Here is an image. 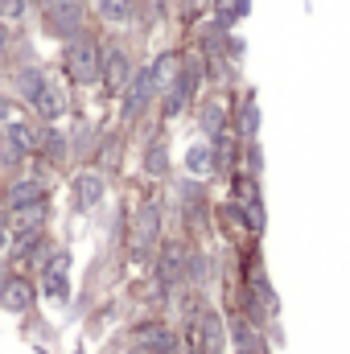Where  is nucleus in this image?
Segmentation results:
<instances>
[{"label":"nucleus","mask_w":350,"mask_h":354,"mask_svg":"<svg viewBox=\"0 0 350 354\" xmlns=\"http://www.w3.org/2000/svg\"><path fill=\"white\" fill-rule=\"evenodd\" d=\"M145 169H149L153 177H165V169H169L165 145H149V153H145Z\"/></svg>","instance_id":"nucleus-20"},{"label":"nucleus","mask_w":350,"mask_h":354,"mask_svg":"<svg viewBox=\"0 0 350 354\" xmlns=\"http://www.w3.org/2000/svg\"><path fill=\"white\" fill-rule=\"evenodd\" d=\"M21 120V107L12 99H0V124H17Z\"/></svg>","instance_id":"nucleus-25"},{"label":"nucleus","mask_w":350,"mask_h":354,"mask_svg":"<svg viewBox=\"0 0 350 354\" xmlns=\"http://www.w3.org/2000/svg\"><path fill=\"white\" fill-rule=\"evenodd\" d=\"M256 128H260V111H256V99H248L243 111H239V132H243L248 140H256Z\"/></svg>","instance_id":"nucleus-22"},{"label":"nucleus","mask_w":350,"mask_h":354,"mask_svg":"<svg viewBox=\"0 0 350 354\" xmlns=\"http://www.w3.org/2000/svg\"><path fill=\"white\" fill-rule=\"evenodd\" d=\"M99 198H103V177L95 174V169H83V174L75 177V206L91 210Z\"/></svg>","instance_id":"nucleus-8"},{"label":"nucleus","mask_w":350,"mask_h":354,"mask_svg":"<svg viewBox=\"0 0 350 354\" xmlns=\"http://www.w3.org/2000/svg\"><path fill=\"white\" fill-rule=\"evenodd\" d=\"M37 149H42L46 157H54V161H62V157H66V136L50 128L46 136H37Z\"/></svg>","instance_id":"nucleus-17"},{"label":"nucleus","mask_w":350,"mask_h":354,"mask_svg":"<svg viewBox=\"0 0 350 354\" xmlns=\"http://www.w3.org/2000/svg\"><path fill=\"white\" fill-rule=\"evenodd\" d=\"M8 248H12V218L0 210V256H8Z\"/></svg>","instance_id":"nucleus-24"},{"label":"nucleus","mask_w":350,"mask_h":354,"mask_svg":"<svg viewBox=\"0 0 350 354\" xmlns=\"http://www.w3.org/2000/svg\"><path fill=\"white\" fill-rule=\"evenodd\" d=\"M99 79H103V87L111 91V95H120V91L128 87V79H132L128 58H124L120 50H107V54L99 58Z\"/></svg>","instance_id":"nucleus-5"},{"label":"nucleus","mask_w":350,"mask_h":354,"mask_svg":"<svg viewBox=\"0 0 350 354\" xmlns=\"http://www.w3.org/2000/svg\"><path fill=\"white\" fill-rule=\"evenodd\" d=\"M185 165H190V174H210L214 169V149L210 145H194L185 153Z\"/></svg>","instance_id":"nucleus-15"},{"label":"nucleus","mask_w":350,"mask_h":354,"mask_svg":"<svg viewBox=\"0 0 350 354\" xmlns=\"http://www.w3.org/2000/svg\"><path fill=\"white\" fill-rule=\"evenodd\" d=\"M33 202H46V185H42V181L25 177V181H12V185H8V206H12V210L33 206Z\"/></svg>","instance_id":"nucleus-9"},{"label":"nucleus","mask_w":350,"mask_h":354,"mask_svg":"<svg viewBox=\"0 0 350 354\" xmlns=\"http://www.w3.org/2000/svg\"><path fill=\"white\" fill-rule=\"evenodd\" d=\"M0 305H4L8 313H29V309H33V284H29L25 276H8V280L0 284Z\"/></svg>","instance_id":"nucleus-7"},{"label":"nucleus","mask_w":350,"mask_h":354,"mask_svg":"<svg viewBox=\"0 0 350 354\" xmlns=\"http://www.w3.org/2000/svg\"><path fill=\"white\" fill-rule=\"evenodd\" d=\"M33 149H37V132H33L25 120L4 124V157H8V161H21V157H29Z\"/></svg>","instance_id":"nucleus-6"},{"label":"nucleus","mask_w":350,"mask_h":354,"mask_svg":"<svg viewBox=\"0 0 350 354\" xmlns=\"http://www.w3.org/2000/svg\"><path fill=\"white\" fill-rule=\"evenodd\" d=\"M42 87H46V71L25 66V71L17 75V95H21V99H29V103H33V99L42 95Z\"/></svg>","instance_id":"nucleus-14"},{"label":"nucleus","mask_w":350,"mask_h":354,"mask_svg":"<svg viewBox=\"0 0 350 354\" xmlns=\"http://www.w3.org/2000/svg\"><path fill=\"white\" fill-rule=\"evenodd\" d=\"M128 95H124V120H136L145 107H149V99L157 95V87H153V79H149V66L145 71H136L132 79H128Z\"/></svg>","instance_id":"nucleus-4"},{"label":"nucleus","mask_w":350,"mask_h":354,"mask_svg":"<svg viewBox=\"0 0 350 354\" xmlns=\"http://www.w3.org/2000/svg\"><path fill=\"white\" fill-rule=\"evenodd\" d=\"M223 120H227L223 103H206V107H202V128H206L210 136H219V132H223Z\"/></svg>","instance_id":"nucleus-21"},{"label":"nucleus","mask_w":350,"mask_h":354,"mask_svg":"<svg viewBox=\"0 0 350 354\" xmlns=\"http://www.w3.org/2000/svg\"><path fill=\"white\" fill-rule=\"evenodd\" d=\"M25 17V0H0V21H21Z\"/></svg>","instance_id":"nucleus-23"},{"label":"nucleus","mask_w":350,"mask_h":354,"mask_svg":"<svg viewBox=\"0 0 350 354\" xmlns=\"http://www.w3.org/2000/svg\"><path fill=\"white\" fill-rule=\"evenodd\" d=\"M214 12H219L223 25H231V21H239V17L252 12V0H214Z\"/></svg>","instance_id":"nucleus-16"},{"label":"nucleus","mask_w":350,"mask_h":354,"mask_svg":"<svg viewBox=\"0 0 350 354\" xmlns=\"http://www.w3.org/2000/svg\"><path fill=\"white\" fill-rule=\"evenodd\" d=\"M136 342H140V346H149V354H169V351H177L174 334H169L165 326H140V330H136Z\"/></svg>","instance_id":"nucleus-10"},{"label":"nucleus","mask_w":350,"mask_h":354,"mask_svg":"<svg viewBox=\"0 0 350 354\" xmlns=\"http://www.w3.org/2000/svg\"><path fill=\"white\" fill-rule=\"evenodd\" d=\"M157 231H161L157 206H145V210H140V239H136V243H153V239H157Z\"/></svg>","instance_id":"nucleus-18"},{"label":"nucleus","mask_w":350,"mask_h":354,"mask_svg":"<svg viewBox=\"0 0 350 354\" xmlns=\"http://www.w3.org/2000/svg\"><path fill=\"white\" fill-rule=\"evenodd\" d=\"M46 33L54 37H75L83 33V0H46Z\"/></svg>","instance_id":"nucleus-2"},{"label":"nucleus","mask_w":350,"mask_h":354,"mask_svg":"<svg viewBox=\"0 0 350 354\" xmlns=\"http://www.w3.org/2000/svg\"><path fill=\"white\" fill-rule=\"evenodd\" d=\"M8 46V29H4V21H0V50Z\"/></svg>","instance_id":"nucleus-26"},{"label":"nucleus","mask_w":350,"mask_h":354,"mask_svg":"<svg viewBox=\"0 0 350 354\" xmlns=\"http://www.w3.org/2000/svg\"><path fill=\"white\" fill-rule=\"evenodd\" d=\"M42 288H46V297L66 301V292H71V256L66 252H58V256L46 260V268H42Z\"/></svg>","instance_id":"nucleus-3"},{"label":"nucleus","mask_w":350,"mask_h":354,"mask_svg":"<svg viewBox=\"0 0 350 354\" xmlns=\"http://www.w3.org/2000/svg\"><path fill=\"white\" fill-rule=\"evenodd\" d=\"M37 354H46V351H37Z\"/></svg>","instance_id":"nucleus-27"},{"label":"nucleus","mask_w":350,"mask_h":354,"mask_svg":"<svg viewBox=\"0 0 350 354\" xmlns=\"http://www.w3.org/2000/svg\"><path fill=\"white\" fill-rule=\"evenodd\" d=\"M177 71H181V58H177V54H161V58L149 66V79H153L157 91H169V83L177 79Z\"/></svg>","instance_id":"nucleus-12"},{"label":"nucleus","mask_w":350,"mask_h":354,"mask_svg":"<svg viewBox=\"0 0 350 354\" xmlns=\"http://www.w3.org/2000/svg\"><path fill=\"white\" fill-rule=\"evenodd\" d=\"M181 272H185V252L177 243H165V252H161V280L165 284H177Z\"/></svg>","instance_id":"nucleus-13"},{"label":"nucleus","mask_w":350,"mask_h":354,"mask_svg":"<svg viewBox=\"0 0 350 354\" xmlns=\"http://www.w3.org/2000/svg\"><path fill=\"white\" fill-rule=\"evenodd\" d=\"M33 107H37V115H42V120H58V115L66 111V99H62V91L46 79V87H42V95L33 99Z\"/></svg>","instance_id":"nucleus-11"},{"label":"nucleus","mask_w":350,"mask_h":354,"mask_svg":"<svg viewBox=\"0 0 350 354\" xmlns=\"http://www.w3.org/2000/svg\"><path fill=\"white\" fill-rule=\"evenodd\" d=\"M99 46L91 41L87 33H75V37H66V71H71V79L75 83H95L99 79Z\"/></svg>","instance_id":"nucleus-1"},{"label":"nucleus","mask_w":350,"mask_h":354,"mask_svg":"<svg viewBox=\"0 0 350 354\" xmlns=\"http://www.w3.org/2000/svg\"><path fill=\"white\" fill-rule=\"evenodd\" d=\"M132 8H136V0H99V12H103L107 21H128Z\"/></svg>","instance_id":"nucleus-19"}]
</instances>
